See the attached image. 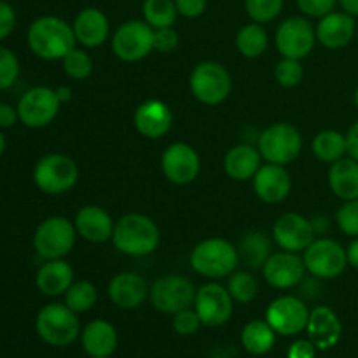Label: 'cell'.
Wrapping results in <instances>:
<instances>
[{
  "label": "cell",
  "instance_id": "1",
  "mask_svg": "<svg viewBox=\"0 0 358 358\" xmlns=\"http://www.w3.org/2000/svg\"><path fill=\"white\" fill-rule=\"evenodd\" d=\"M27 42L30 51L45 62H62L77 44L72 24L51 14L37 17L28 27Z\"/></svg>",
  "mask_w": 358,
  "mask_h": 358
},
{
  "label": "cell",
  "instance_id": "2",
  "mask_svg": "<svg viewBox=\"0 0 358 358\" xmlns=\"http://www.w3.org/2000/svg\"><path fill=\"white\" fill-rule=\"evenodd\" d=\"M112 243L115 250L128 257H145L159 247L161 233L157 224L143 213H126L115 220Z\"/></svg>",
  "mask_w": 358,
  "mask_h": 358
},
{
  "label": "cell",
  "instance_id": "3",
  "mask_svg": "<svg viewBox=\"0 0 358 358\" xmlns=\"http://www.w3.org/2000/svg\"><path fill=\"white\" fill-rule=\"evenodd\" d=\"M191 268L199 276L217 282V280L229 278L240 264L236 245L226 238H206L199 241L191 252Z\"/></svg>",
  "mask_w": 358,
  "mask_h": 358
},
{
  "label": "cell",
  "instance_id": "4",
  "mask_svg": "<svg viewBox=\"0 0 358 358\" xmlns=\"http://www.w3.org/2000/svg\"><path fill=\"white\" fill-rule=\"evenodd\" d=\"M35 331L42 341L55 348L73 345L83 332L79 317L65 303L45 304L35 318Z\"/></svg>",
  "mask_w": 358,
  "mask_h": 358
},
{
  "label": "cell",
  "instance_id": "5",
  "mask_svg": "<svg viewBox=\"0 0 358 358\" xmlns=\"http://www.w3.org/2000/svg\"><path fill=\"white\" fill-rule=\"evenodd\" d=\"M189 90L203 105H220L233 91V77L219 62H201L189 76Z\"/></svg>",
  "mask_w": 358,
  "mask_h": 358
},
{
  "label": "cell",
  "instance_id": "6",
  "mask_svg": "<svg viewBox=\"0 0 358 358\" xmlns=\"http://www.w3.org/2000/svg\"><path fill=\"white\" fill-rule=\"evenodd\" d=\"M79 180V166L66 154H48L34 168V182L38 191L59 196L72 191Z\"/></svg>",
  "mask_w": 358,
  "mask_h": 358
},
{
  "label": "cell",
  "instance_id": "7",
  "mask_svg": "<svg viewBox=\"0 0 358 358\" xmlns=\"http://www.w3.org/2000/svg\"><path fill=\"white\" fill-rule=\"evenodd\" d=\"M257 149L266 163L287 166L299 157L303 135L290 122H275L259 135Z\"/></svg>",
  "mask_w": 358,
  "mask_h": 358
},
{
  "label": "cell",
  "instance_id": "8",
  "mask_svg": "<svg viewBox=\"0 0 358 358\" xmlns=\"http://www.w3.org/2000/svg\"><path fill=\"white\" fill-rule=\"evenodd\" d=\"M77 240L73 222L66 217L52 215L42 220L34 233V250L44 261L65 259Z\"/></svg>",
  "mask_w": 358,
  "mask_h": 358
},
{
  "label": "cell",
  "instance_id": "9",
  "mask_svg": "<svg viewBox=\"0 0 358 358\" xmlns=\"http://www.w3.org/2000/svg\"><path fill=\"white\" fill-rule=\"evenodd\" d=\"M306 271L317 280H336L348 268L346 248L332 238H315L303 252Z\"/></svg>",
  "mask_w": 358,
  "mask_h": 358
},
{
  "label": "cell",
  "instance_id": "10",
  "mask_svg": "<svg viewBox=\"0 0 358 358\" xmlns=\"http://www.w3.org/2000/svg\"><path fill=\"white\" fill-rule=\"evenodd\" d=\"M149 299L159 313L171 315L194 306L196 289L185 276L164 275L150 287Z\"/></svg>",
  "mask_w": 358,
  "mask_h": 358
},
{
  "label": "cell",
  "instance_id": "11",
  "mask_svg": "<svg viewBox=\"0 0 358 358\" xmlns=\"http://www.w3.org/2000/svg\"><path fill=\"white\" fill-rule=\"evenodd\" d=\"M152 38L154 28L145 21H126L112 35V51L121 62H142L154 51Z\"/></svg>",
  "mask_w": 358,
  "mask_h": 358
},
{
  "label": "cell",
  "instance_id": "12",
  "mask_svg": "<svg viewBox=\"0 0 358 358\" xmlns=\"http://www.w3.org/2000/svg\"><path fill=\"white\" fill-rule=\"evenodd\" d=\"M275 44L283 58L303 59L310 56L317 44V30L304 16H292L282 21L276 30Z\"/></svg>",
  "mask_w": 358,
  "mask_h": 358
},
{
  "label": "cell",
  "instance_id": "13",
  "mask_svg": "<svg viewBox=\"0 0 358 358\" xmlns=\"http://www.w3.org/2000/svg\"><path fill=\"white\" fill-rule=\"evenodd\" d=\"M59 103L56 91L48 86H35L23 93V96L17 101V115L20 122H23L27 128H45L51 124L58 115Z\"/></svg>",
  "mask_w": 358,
  "mask_h": 358
},
{
  "label": "cell",
  "instance_id": "14",
  "mask_svg": "<svg viewBox=\"0 0 358 358\" xmlns=\"http://www.w3.org/2000/svg\"><path fill=\"white\" fill-rule=\"evenodd\" d=\"M311 310L301 297L282 296L271 301L266 310V322L278 336H297L306 331Z\"/></svg>",
  "mask_w": 358,
  "mask_h": 358
},
{
  "label": "cell",
  "instance_id": "15",
  "mask_svg": "<svg viewBox=\"0 0 358 358\" xmlns=\"http://www.w3.org/2000/svg\"><path fill=\"white\" fill-rule=\"evenodd\" d=\"M194 310L205 327H220L233 317L234 299L227 287L210 282L196 290Z\"/></svg>",
  "mask_w": 358,
  "mask_h": 358
},
{
  "label": "cell",
  "instance_id": "16",
  "mask_svg": "<svg viewBox=\"0 0 358 358\" xmlns=\"http://www.w3.org/2000/svg\"><path fill=\"white\" fill-rule=\"evenodd\" d=\"M161 171L164 178L175 185H189L201 171V159L189 143L175 142L164 149L161 156Z\"/></svg>",
  "mask_w": 358,
  "mask_h": 358
},
{
  "label": "cell",
  "instance_id": "17",
  "mask_svg": "<svg viewBox=\"0 0 358 358\" xmlns=\"http://www.w3.org/2000/svg\"><path fill=\"white\" fill-rule=\"evenodd\" d=\"M273 241L282 250L301 254L315 241L317 231L313 222L296 212H287L273 224Z\"/></svg>",
  "mask_w": 358,
  "mask_h": 358
},
{
  "label": "cell",
  "instance_id": "18",
  "mask_svg": "<svg viewBox=\"0 0 358 358\" xmlns=\"http://www.w3.org/2000/svg\"><path fill=\"white\" fill-rule=\"evenodd\" d=\"M262 275L273 289L289 290L303 282L306 276V266L299 254L280 250L276 254H271V257L262 268Z\"/></svg>",
  "mask_w": 358,
  "mask_h": 358
},
{
  "label": "cell",
  "instance_id": "19",
  "mask_svg": "<svg viewBox=\"0 0 358 358\" xmlns=\"http://www.w3.org/2000/svg\"><path fill=\"white\" fill-rule=\"evenodd\" d=\"M254 192L266 205H278L292 192V177L282 164L266 163L252 178Z\"/></svg>",
  "mask_w": 358,
  "mask_h": 358
},
{
  "label": "cell",
  "instance_id": "20",
  "mask_svg": "<svg viewBox=\"0 0 358 358\" xmlns=\"http://www.w3.org/2000/svg\"><path fill=\"white\" fill-rule=\"evenodd\" d=\"M133 124L143 138L159 140L171 129L173 114L164 101L147 100L136 107L133 114Z\"/></svg>",
  "mask_w": 358,
  "mask_h": 358
},
{
  "label": "cell",
  "instance_id": "21",
  "mask_svg": "<svg viewBox=\"0 0 358 358\" xmlns=\"http://www.w3.org/2000/svg\"><path fill=\"white\" fill-rule=\"evenodd\" d=\"M317 30V42L327 49H341L357 37L355 16L345 10H332L320 17Z\"/></svg>",
  "mask_w": 358,
  "mask_h": 358
},
{
  "label": "cell",
  "instance_id": "22",
  "mask_svg": "<svg viewBox=\"0 0 358 358\" xmlns=\"http://www.w3.org/2000/svg\"><path fill=\"white\" fill-rule=\"evenodd\" d=\"M107 292L112 303L117 308L135 310L145 303L150 294V287L138 273L122 271L110 280Z\"/></svg>",
  "mask_w": 358,
  "mask_h": 358
},
{
  "label": "cell",
  "instance_id": "23",
  "mask_svg": "<svg viewBox=\"0 0 358 358\" xmlns=\"http://www.w3.org/2000/svg\"><path fill=\"white\" fill-rule=\"evenodd\" d=\"M306 334L320 352L334 348L343 336V325L338 313L329 306L313 308L306 325Z\"/></svg>",
  "mask_w": 358,
  "mask_h": 358
},
{
  "label": "cell",
  "instance_id": "24",
  "mask_svg": "<svg viewBox=\"0 0 358 358\" xmlns=\"http://www.w3.org/2000/svg\"><path fill=\"white\" fill-rule=\"evenodd\" d=\"M73 226H76L77 236L83 240L90 243H105L112 240L115 222L103 206L86 205L76 213Z\"/></svg>",
  "mask_w": 358,
  "mask_h": 358
},
{
  "label": "cell",
  "instance_id": "25",
  "mask_svg": "<svg viewBox=\"0 0 358 358\" xmlns=\"http://www.w3.org/2000/svg\"><path fill=\"white\" fill-rule=\"evenodd\" d=\"M73 35L77 44L83 48L94 49L103 45L110 35V23L103 10L96 7H86L73 17Z\"/></svg>",
  "mask_w": 358,
  "mask_h": 358
},
{
  "label": "cell",
  "instance_id": "26",
  "mask_svg": "<svg viewBox=\"0 0 358 358\" xmlns=\"http://www.w3.org/2000/svg\"><path fill=\"white\" fill-rule=\"evenodd\" d=\"M262 156L257 145L238 143L231 147L224 156V171L234 182H248L255 177L262 166Z\"/></svg>",
  "mask_w": 358,
  "mask_h": 358
},
{
  "label": "cell",
  "instance_id": "27",
  "mask_svg": "<svg viewBox=\"0 0 358 358\" xmlns=\"http://www.w3.org/2000/svg\"><path fill=\"white\" fill-rule=\"evenodd\" d=\"M73 283V268L65 259L45 261L35 275V285L41 294L48 297L65 296L69 287Z\"/></svg>",
  "mask_w": 358,
  "mask_h": 358
},
{
  "label": "cell",
  "instance_id": "28",
  "mask_svg": "<svg viewBox=\"0 0 358 358\" xmlns=\"http://www.w3.org/2000/svg\"><path fill=\"white\" fill-rule=\"evenodd\" d=\"M80 343L84 352L93 358L112 357L117 348V331L114 325L107 320H93L80 332Z\"/></svg>",
  "mask_w": 358,
  "mask_h": 358
},
{
  "label": "cell",
  "instance_id": "29",
  "mask_svg": "<svg viewBox=\"0 0 358 358\" xmlns=\"http://www.w3.org/2000/svg\"><path fill=\"white\" fill-rule=\"evenodd\" d=\"M329 189L341 201L358 198V161L345 156L329 166L327 171Z\"/></svg>",
  "mask_w": 358,
  "mask_h": 358
},
{
  "label": "cell",
  "instance_id": "30",
  "mask_svg": "<svg viewBox=\"0 0 358 358\" xmlns=\"http://www.w3.org/2000/svg\"><path fill=\"white\" fill-rule=\"evenodd\" d=\"M236 248L238 255H240V262H243L250 269L264 268V264L273 254L271 240L262 231H248V233H245Z\"/></svg>",
  "mask_w": 358,
  "mask_h": 358
},
{
  "label": "cell",
  "instance_id": "31",
  "mask_svg": "<svg viewBox=\"0 0 358 358\" xmlns=\"http://www.w3.org/2000/svg\"><path fill=\"white\" fill-rule=\"evenodd\" d=\"M276 332L266 320H250L241 331V345L250 355H266L273 350Z\"/></svg>",
  "mask_w": 358,
  "mask_h": 358
},
{
  "label": "cell",
  "instance_id": "32",
  "mask_svg": "<svg viewBox=\"0 0 358 358\" xmlns=\"http://www.w3.org/2000/svg\"><path fill=\"white\" fill-rule=\"evenodd\" d=\"M311 152L322 163H336L346 156V135L338 129H324L311 142Z\"/></svg>",
  "mask_w": 358,
  "mask_h": 358
},
{
  "label": "cell",
  "instance_id": "33",
  "mask_svg": "<svg viewBox=\"0 0 358 358\" xmlns=\"http://www.w3.org/2000/svg\"><path fill=\"white\" fill-rule=\"evenodd\" d=\"M234 44H236L238 52H240L243 58H261L269 45L268 31L264 30L262 24L252 21V23L245 24V27H241L240 30H238Z\"/></svg>",
  "mask_w": 358,
  "mask_h": 358
},
{
  "label": "cell",
  "instance_id": "34",
  "mask_svg": "<svg viewBox=\"0 0 358 358\" xmlns=\"http://www.w3.org/2000/svg\"><path fill=\"white\" fill-rule=\"evenodd\" d=\"M143 21L156 30L168 28L177 23L178 10L175 0H143Z\"/></svg>",
  "mask_w": 358,
  "mask_h": 358
},
{
  "label": "cell",
  "instance_id": "35",
  "mask_svg": "<svg viewBox=\"0 0 358 358\" xmlns=\"http://www.w3.org/2000/svg\"><path fill=\"white\" fill-rule=\"evenodd\" d=\"M98 299V290L87 280H79L73 282L65 292V304L77 315L86 313V311L93 310Z\"/></svg>",
  "mask_w": 358,
  "mask_h": 358
},
{
  "label": "cell",
  "instance_id": "36",
  "mask_svg": "<svg viewBox=\"0 0 358 358\" xmlns=\"http://www.w3.org/2000/svg\"><path fill=\"white\" fill-rule=\"evenodd\" d=\"M227 290L234 303L248 304L257 297L259 282L250 271H234L227 280Z\"/></svg>",
  "mask_w": 358,
  "mask_h": 358
},
{
  "label": "cell",
  "instance_id": "37",
  "mask_svg": "<svg viewBox=\"0 0 358 358\" xmlns=\"http://www.w3.org/2000/svg\"><path fill=\"white\" fill-rule=\"evenodd\" d=\"M63 72L73 80H84L93 73V59L84 49L73 48L65 58L62 59Z\"/></svg>",
  "mask_w": 358,
  "mask_h": 358
},
{
  "label": "cell",
  "instance_id": "38",
  "mask_svg": "<svg viewBox=\"0 0 358 358\" xmlns=\"http://www.w3.org/2000/svg\"><path fill=\"white\" fill-rule=\"evenodd\" d=\"M285 0H245V10L254 23L266 24L282 14Z\"/></svg>",
  "mask_w": 358,
  "mask_h": 358
},
{
  "label": "cell",
  "instance_id": "39",
  "mask_svg": "<svg viewBox=\"0 0 358 358\" xmlns=\"http://www.w3.org/2000/svg\"><path fill=\"white\" fill-rule=\"evenodd\" d=\"M275 79L282 87L292 90L297 87L304 79V66L301 59L283 58L275 65Z\"/></svg>",
  "mask_w": 358,
  "mask_h": 358
},
{
  "label": "cell",
  "instance_id": "40",
  "mask_svg": "<svg viewBox=\"0 0 358 358\" xmlns=\"http://www.w3.org/2000/svg\"><path fill=\"white\" fill-rule=\"evenodd\" d=\"M20 77V59L6 45H0V91L14 86Z\"/></svg>",
  "mask_w": 358,
  "mask_h": 358
},
{
  "label": "cell",
  "instance_id": "41",
  "mask_svg": "<svg viewBox=\"0 0 358 358\" xmlns=\"http://www.w3.org/2000/svg\"><path fill=\"white\" fill-rule=\"evenodd\" d=\"M336 226L346 236H358V198L343 201V205L336 212Z\"/></svg>",
  "mask_w": 358,
  "mask_h": 358
},
{
  "label": "cell",
  "instance_id": "42",
  "mask_svg": "<svg viewBox=\"0 0 358 358\" xmlns=\"http://www.w3.org/2000/svg\"><path fill=\"white\" fill-rule=\"evenodd\" d=\"M171 325H173V331L177 332L178 336H194L196 332L203 327L201 318L196 313L194 306L175 313Z\"/></svg>",
  "mask_w": 358,
  "mask_h": 358
},
{
  "label": "cell",
  "instance_id": "43",
  "mask_svg": "<svg viewBox=\"0 0 358 358\" xmlns=\"http://www.w3.org/2000/svg\"><path fill=\"white\" fill-rule=\"evenodd\" d=\"M154 51L157 52H173L180 44V37H178L177 30L173 27L168 28H156L154 30Z\"/></svg>",
  "mask_w": 358,
  "mask_h": 358
},
{
  "label": "cell",
  "instance_id": "44",
  "mask_svg": "<svg viewBox=\"0 0 358 358\" xmlns=\"http://www.w3.org/2000/svg\"><path fill=\"white\" fill-rule=\"evenodd\" d=\"M296 2L304 16L318 17V20L336 10V6H339L338 0H296Z\"/></svg>",
  "mask_w": 358,
  "mask_h": 358
},
{
  "label": "cell",
  "instance_id": "45",
  "mask_svg": "<svg viewBox=\"0 0 358 358\" xmlns=\"http://www.w3.org/2000/svg\"><path fill=\"white\" fill-rule=\"evenodd\" d=\"M16 28V10L6 0H0V42L9 37Z\"/></svg>",
  "mask_w": 358,
  "mask_h": 358
},
{
  "label": "cell",
  "instance_id": "46",
  "mask_svg": "<svg viewBox=\"0 0 358 358\" xmlns=\"http://www.w3.org/2000/svg\"><path fill=\"white\" fill-rule=\"evenodd\" d=\"M178 16H184L187 20H196L203 16L208 6V0H175Z\"/></svg>",
  "mask_w": 358,
  "mask_h": 358
},
{
  "label": "cell",
  "instance_id": "47",
  "mask_svg": "<svg viewBox=\"0 0 358 358\" xmlns=\"http://www.w3.org/2000/svg\"><path fill=\"white\" fill-rule=\"evenodd\" d=\"M289 358H315L317 357V346L310 341V339H297L290 345Z\"/></svg>",
  "mask_w": 358,
  "mask_h": 358
},
{
  "label": "cell",
  "instance_id": "48",
  "mask_svg": "<svg viewBox=\"0 0 358 358\" xmlns=\"http://www.w3.org/2000/svg\"><path fill=\"white\" fill-rule=\"evenodd\" d=\"M17 121V108L9 103H0V128H13Z\"/></svg>",
  "mask_w": 358,
  "mask_h": 358
},
{
  "label": "cell",
  "instance_id": "49",
  "mask_svg": "<svg viewBox=\"0 0 358 358\" xmlns=\"http://www.w3.org/2000/svg\"><path fill=\"white\" fill-rule=\"evenodd\" d=\"M346 135V156L358 161V121L348 128Z\"/></svg>",
  "mask_w": 358,
  "mask_h": 358
},
{
  "label": "cell",
  "instance_id": "50",
  "mask_svg": "<svg viewBox=\"0 0 358 358\" xmlns=\"http://www.w3.org/2000/svg\"><path fill=\"white\" fill-rule=\"evenodd\" d=\"M346 255H348V266L358 269V236L353 238L352 243L346 247Z\"/></svg>",
  "mask_w": 358,
  "mask_h": 358
},
{
  "label": "cell",
  "instance_id": "51",
  "mask_svg": "<svg viewBox=\"0 0 358 358\" xmlns=\"http://www.w3.org/2000/svg\"><path fill=\"white\" fill-rule=\"evenodd\" d=\"M338 3L345 13L352 14L355 17L358 16V0H338Z\"/></svg>",
  "mask_w": 358,
  "mask_h": 358
},
{
  "label": "cell",
  "instance_id": "52",
  "mask_svg": "<svg viewBox=\"0 0 358 358\" xmlns=\"http://www.w3.org/2000/svg\"><path fill=\"white\" fill-rule=\"evenodd\" d=\"M55 91H56V96H58L59 103L62 105L72 100V87L70 86H58Z\"/></svg>",
  "mask_w": 358,
  "mask_h": 358
},
{
  "label": "cell",
  "instance_id": "53",
  "mask_svg": "<svg viewBox=\"0 0 358 358\" xmlns=\"http://www.w3.org/2000/svg\"><path fill=\"white\" fill-rule=\"evenodd\" d=\"M6 147H7L6 136H3V133L0 131V157H2L3 152H6Z\"/></svg>",
  "mask_w": 358,
  "mask_h": 358
},
{
  "label": "cell",
  "instance_id": "54",
  "mask_svg": "<svg viewBox=\"0 0 358 358\" xmlns=\"http://www.w3.org/2000/svg\"><path fill=\"white\" fill-rule=\"evenodd\" d=\"M353 101H355V107L358 108V84L355 87V93H353Z\"/></svg>",
  "mask_w": 358,
  "mask_h": 358
},
{
  "label": "cell",
  "instance_id": "55",
  "mask_svg": "<svg viewBox=\"0 0 358 358\" xmlns=\"http://www.w3.org/2000/svg\"><path fill=\"white\" fill-rule=\"evenodd\" d=\"M357 38H358V23H357Z\"/></svg>",
  "mask_w": 358,
  "mask_h": 358
},
{
  "label": "cell",
  "instance_id": "56",
  "mask_svg": "<svg viewBox=\"0 0 358 358\" xmlns=\"http://www.w3.org/2000/svg\"><path fill=\"white\" fill-rule=\"evenodd\" d=\"M90 358H93V357H90ZM103 358H110V357H103Z\"/></svg>",
  "mask_w": 358,
  "mask_h": 358
}]
</instances>
